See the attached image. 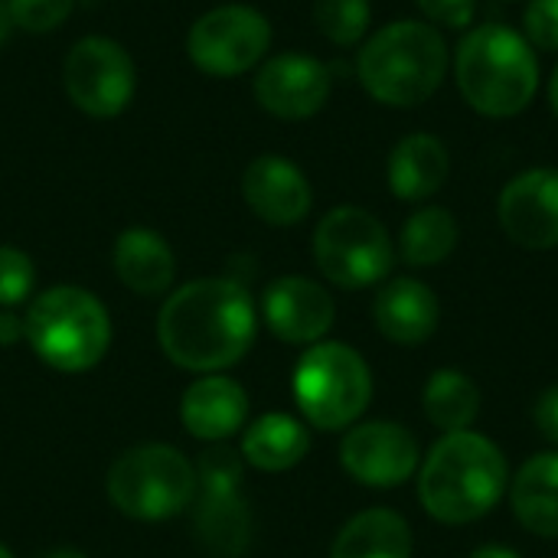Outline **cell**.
Returning <instances> with one entry per match:
<instances>
[{"instance_id":"obj_29","label":"cell","mask_w":558,"mask_h":558,"mask_svg":"<svg viewBox=\"0 0 558 558\" xmlns=\"http://www.w3.org/2000/svg\"><path fill=\"white\" fill-rule=\"evenodd\" d=\"M7 3H10L13 26L26 33H52L75 10V0H7Z\"/></svg>"},{"instance_id":"obj_7","label":"cell","mask_w":558,"mask_h":558,"mask_svg":"<svg viewBox=\"0 0 558 558\" xmlns=\"http://www.w3.org/2000/svg\"><path fill=\"white\" fill-rule=\"evenodd\" d=\"M105 490L118 513L160 523L196 500V468L170 445H141L111 464Z\"/></svg>"},{"instance_id":"obj_4","label":"cell","mask_w":558,"mask_h":558,"mask_svg":"<svg viewBox=\"0 0 558 558\" xmlns=\"http://www.w3.org/2000/svg\"><path fill=\"white\" fill-rule=\"evenodd\" d=\"M454 82L477 114L517 118L539 92V59L523 33L504 23H484L458 43Z\"/></svg>"},{"instance_id":"obj_32","label":"cell","mask_w":558,"mask_h":558,"mask_svg":"<svg viewBox=\"0 0 558 558\" xmlns=\"http://www.w3.org/2000/svg\"><path fill=\"white\" fill-rule=\"evenodd\" d=\"M533 418H536V428L546 441L558 445V386L546 389L533 409Z\"/></svg>"},{"instance_id":"obj_30","label":"cell","mask_w":558,"mask_h":558,"mask_svg":"<svg viewBox=\"0 0 558 558\" xmlns=\"http://www.w3.org/2000/svg\"><path fill=\"white\" fill-rule=\"evenodd\" d=\"M523 36L533 49L558 52V0H530L526 3Z\"/></svg>"},{"instance_id":"obj_37","label":"cell","mask_w":558,"mask_h":558,"mask_svg":"<svg viewBox=\"0 0 558 558\" xmlns=\"http://www.w3.org/2000/svg\"><path fill=\"white\" fill-rule=\"evenodd\" d=\"M39 558H88L85 553H75V549H56V553H46Z\"/></svg>"},{"instance_id":"obj_15","label":"cell","mask_w":558,"mask_h":558,"mask_svg":"<svg viewBox=\"0 0 558 558\" xmlns=\"http://www.w3.org/2000/svg\"><path fill=\"white\" fill-rule=\"evenodd\" d=\"M242 199L262 222L288 229L307 219L314 190L294 160L281 154H262L242 173Z\"/></svg>"},{"instance_id":"obj_20","label":"cell","mask_w":558,"mask_h":558,"mask_svg":"<svg viewBox=\"0 0 558 558\" xmlns=\"http://www.w3.org/2000/svg\"><path fill=\"white\" fill-rule=\"evenodd\" d=\"M510 507L526 533L558 539V451H543L517 471Z\"/></svg>"},{"instance_id":"obj_6","label":"cell","mask_w":558,"mask_h":558,"mask_svg":"<svg viewBox=\"0 0 558 558\" xmlns=\"http://www.w3.org/2000/svg\"><path fill=\"white\" fill-rule=\"evenodd\" d=\"M294 399L304 418L320 432L356 425L373 399V373L366 360L337 340H320L294 366Z\"/></svg>"},{"instance_id":"obj_24","label":"cell","mask_w":558,"mask_h":558,"mask_svg":"<svg viewBox=\"0 0 558 558\" xmlns=\"http://www.w3.org/2000/svg\"><path fill=\"white\" fill-rule=\"evenodd\" d=\"M422 409L438 432H468L481 415V389L468 373L445 366L428 376L422 389Z\"/></svg>"},{"instance_id":"obj_23","label":"cell","mask_w":558,"mask_h":558,"mask_svg":"<svg viewBox=\"0 0 558 558\" xmlns=\"http://www.w3.org/2000/svg\"><path fill=\"white\" fill-rule=\"evenodd\" d=\"M196 539L216 558H242L252 543V510L235 494H196Z\"/></svg>"},{"instance_id":"obj_13","label":"cell","mask_w":558,"mask_h":558,"mask_svg":"<svg viewBox=\"0 0 558 558\" xmlns=\"http://www.w3.org/2000/svg\"><path fill=\"white\" fill-rule=\"evenodd\" d=\"M497 219L510 242L530 252L558 248V170L533 167L517 173L497 199Z\"/></svg>"},{"instance_id":"obj_25","label":"cell","mask_w":558,"mask_h":558,"mask_svg":"<svg viewBox=\"0 0 558 558\" xmlns=\"http://www.w3.org/2000/svg\"><path fill=\"white\" fill-rule=\"evenodd\" d=\"M458 239H461V229H458V219L451 209L422 206L402 226L399 255L412 268H432V265H441L445 258H451V252L458 248Z\"/></svg>"},{"instance_id":"obj_31","label":"cell","mask_w":558,"mask_h":558,"mask_svg":"<svg viewBox=\"0 0 558 558\" xmlns=\"http://www.w3.org/2000/svg\"><path fill=\"white\" fill-rule=\"evenodd\" d=\"M432 26L468 29L477 16V0H415Z\"/></svg>"},{"instance_id":"obj_8","label":"cell","mask_w":558,"mask_h":558,"mask_svg":"<svg viewBox=\"0 0 558 558\" xmlns=\"http://www.w3.org/2000/svg\"><path fill=\"white\" fill-rule=\"evenodd\" d=\"M314 262L320 275L347 291L373 288L389 278L396 248L386 226L363 206H337L314 229Z\"/></svg>"},{"instance_id":"obj_33","label":"cell","mask_w":558,"mask_h":558,"mask_svg":"<svg viewBox=\"0 0 558 558\" xmlns=\"http://www.w3.org/2000/svg\"><path fill=\"white\" fill-rule=\"evenodd\" d=\"M26 337L23 330V320L10 311H0V347H13Z\"/></svg>"},{"instance_id":"obj_35","label":"cell","mask_w":558,"mask_h":558,"mask_svg":"<svg viewBox=\"0 0 558 558\" xmlns=\"http://www.w3.org/2000/svg\"><path fill=\"white\" fill-rule=\"evenodd\" d=\"M10 29H13V16H10V3L0 0V46L10 39Z\"/></svg>"},{"instance_id":"obj_18","label":"cell","mask_w":558,"mask_h":558,"mask_svg":"<svg viewBox=\"0 0 558 558\" xmlns=\"http://www.w3.org/2000/svg\"><path fill=\"white\" fill-rule=\"evenodd\" d=\"M451 173V154L435 134H409L402 137L386 163V180L396 199L425 203L432 199Z\"/></svg>"},{"instance_id":"obj_5","label":"cell","mask_w":558,"mask_h":558,"mask_svg":"<svg viewBox=\"0 0 558 558\" xmlns=\"http://www.w3.org/2000/svg\"><path fill=\"white\" fill-rule=\"evenodd\" d=\"M23 330L33 353L59 373H85L98 366L111 343L105 304L75 284H56L33 298Z\"/></svg>"},{"instance_id":"obj_17","label":"cell","mask_w":558,"mask_h":558,"mask_svg":"<svg viewBox=\"0 0 558 558\" xmlns=\"http://www.w3.org/2000/svg\"><path fill=\"white\" fill-rule=\"evenodd\" d=\"M183 428L199 441H226L232 438L248 418V396L245 389L219 373L199 376L180 402Z\"/></svg>"},{"instance_id":"obj_9","label":"cell","mask_w":558,"mask_h":558,"mask_svg":"<svg viewBox=\"0 0 558 558\" xmlns=\"http://www.w3.org/2000/svg\"><path fill=\"white\" fill-rule=\"evenodd\" d=\"M271 49V23L248 3H222L196 16L186 33L190 62L213 78L255 72Z\"/></svg>"},{"instance_id":"obj_19","label":"cell","mask_w":558,"mask_h":558,"mask_svg":"<svg viewBox=\"0 0 558 558\" xmlns=\"http://www.w3.org/2000/svg\"><path fill=\"white\" fill-rule=\"evenodd\" d=\"M114 271L128 291L141 298H157L173 284L177 258L160 232L131 226L114 242Z\"/></svg>"},{"instance_id":"obj_34","label":"cell","mask_w":558,"mask_h":558,"mask_svg":"<svg viewBox=\"0 0 558 558\" xmlns=\"http://www.w3.org/2000/svg\"><path fill=\"white\" fill-rule=\"evenodd\" d=\"M468 558H523L517 549H510V546H497V543H490V546H481V549H474Z\"/></svg>"},{"instance_id":"obj_10","label":"cell","mask_w":558,"mask_h":558,"mask_svg":"<svg viewBox=\"0 0 558 558\" xmlns=\"http://www.w3.org/2000/svg\"><path fill=\"white\" fill-rule=\"evenodd\" d=\"M62 85L69 101L88 118H114L134 98L137 69L118 39L82 36L62 62Z\"/></svg>"},{"instance_id":"obj_27","label":"cell","mask_w":558,"mask_h":558,"mask_svg":"<svg viewBox=\"0 0 558 558\" xmlns=\"http://www.w3.org/2000/svg\"><path fill=\"white\" fill-rule=\"evenodd\" d=\"M242 464H245V458L219 441L216 448L199 454V461L193 464L196 468V494H235L242 484Z\"/></svg>"},{"instance_id":"obj_12","label":"cell","mask_w":558,"mask_h":558,"mask_svg":"<svg viewBox=\"0 0 558 558\" xmlns=\"http://www.w3.org/2000/svg\"><path fill=\"white\" fill-rule=\"evenodd\" d=\"M333 75L307 52H278L255 69L252 95L262 111L281 121L314 118L330 101Z\"/></svg>"},{"instance_id":"obj_11","label":"cell","mask_w":558,"mask_h":558,"mask_svg":"<svg viewBox=\"0 0 558 558\" xmlns=\"http://www.w3.org/2000/svg\"><path fill=\"white\" fill-rule=\"evenodd\" d=\"M340 464L356 484L392 490L418 471L422 451L415 435L399 422H363L343 435Z\"/></svg>"},{"instance_id":"obj_38","label":"cell","mask_w":558,"mask_h":558,"mask_svg":"<svg viewBox=\"0 0 558 558\" xmlns=\"http://www.w3.org/2000/svg\"><path fill=\"white\" fill-rule=\"evenodd\" d=\"M0 558H13V553H10V549H7L3 543H0Z\"/></svg>"},{"instance_id":"obj_28","label":"cell","mask_w":558,"mask_h":558,"mask_svg":"<svg viewBox=\"0 0 558 558\" xmlns=\"http://www.w3.org/2000/svg\"><path fill=\"white\" fill-rule=\"evenodd\" d=\"M33 258L16 245H0V307H16L33 294Z\"/></svg>"},{"instance_id":"obj_2","label":"cell","mask_w":558,"mask_h":558,"mask_svg":"<svg viewBox=\"0 0 558 558\" xmlns=\"http://www.w3.org/2000/svg\"><path fill=\"white\" fill-rule=\"evenodd\" d=\"M510 490L504 451L477 432L445 435L418 464V500L445 526H468L494 513Z\"/></svg>"},{"instance_id":"obj_36","label":"cell","mask_w":558,"mask_h":558,"mask_svg":"<svg viewBox=\"0 0 558 558\" xmlns=\"http://www.w3.org/2000/svg\"><path fill=\"white\" fill-rule=\"evenodd\" d=\"M549 108H553V114L558 118V65L553 69V78H549Z\"/></svg>"},{"instance_id":"obj_26","label":"cell","mask_w":558,"mask_h":558,"mask_svg":"<svg viewBox=\"0 0 558 558\" xmlns=\"http://www.w3.org/2000/svg\"><path fill=\"white\" fill-rule=\"evenodd\" d=\"M314 23L333 46H360L373 23L369 0H314Z\"/></svg>"},{"instance_id":"obj_21","label":"cell","mask_w":558,"mask_h":558,"mask_svg":"<svg viewBox=\"0 0 558 558\" xmlns=\"http://www.w3.org/2000/svg\"><path fill=\"white\" fill-rule=\"evenodd\" d=\"M307 448H311V435L298 418L284 412H268L245 428L239 454L245 458V464L265 474H281L301 464Z\"/></svg>"},{"instance_id":"obj_1","label":"cell","mask_w":558,"mask_h":558,"mask_svg":"<svg viewBox=\"0 0 558 558\" xmlns=\"http://www.w3.org/2000/svg\"><path fill=\"white\" fill-rule=\"evenodd\" d=\"M255 327V301L242 281L196 278L163 301L157 340L170 363L209 376L235 366L248 353Z\"/></svg>"},{"instance_id":"obj_16","label":"cell","mask_w":558,"mask_h":558,"mask_svg":"<svg viewBox=\"0 0 558 558\" xmlns=\"http://www.w3.org/2000/svg\"><path fill=\"white\" fill-rule=\"evenodd\" d=\"M441 320L438 294L418 278H392L373 301L376 330L399 347H422L435 337Z\"/></svg>"},{"instance_id":"obj_14","label":"cell","mask_w":558,"mask_h":558,"mask_svg":"<svg viewBox=\"0 0 558 558\" xmlns=\"http://www.w3.org/2000/svg\"><path fill=\"white\" fill-rule=\"evenodd\" d=\"M262 317L278 340L298 343V347H304V343L314 347L330 333L337 304H333L330 291L324 284H317L314 278L284 275L265 288Z\"/></svg>"},{"instance_id":"obj_22","label":"cell","mask_w":558,"mask_h":558,"mask_svg":"<svg viewBox=\"0 0 558 558\" xmlns=\"http://www.w3.org/2000/svg\"><path fill=\"white\" fill-rule=\"evenodd\" d=\"M330 558H412V530L396 510H363L337 533Z\"/></svg>"},{"instance_id":"obj_3","label":"cell","mask_w":558,"mask_h":558,"mask_svg":"<svg viewBox=\"0 0 558 558\" xmlns=\"http://www.w3.org/2000/svg\"><path fill=\"white\" fill-rule=\"evenodd\" d=\"M451 52L438 26L422 20H396L363 39L356 52V78L366 95L386 108H418L445 82Z\"/></svg>"}]
</instances>
